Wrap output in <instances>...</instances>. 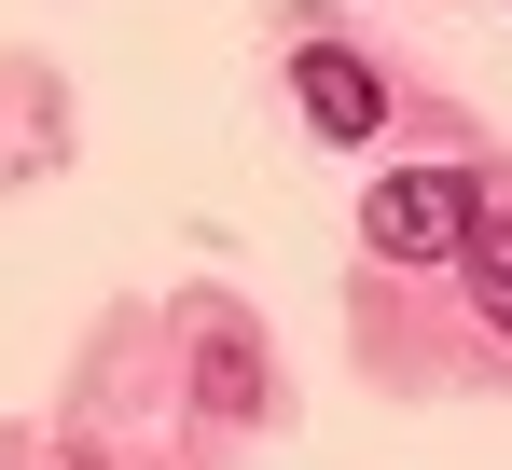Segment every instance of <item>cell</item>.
<instances>
[{
    "instance_id": "1",
    "label": "cell",
    "mask_w": 512,
    "mask_h": 470,
    "mask_svg": "<svg viewBox=\"0 0 512 470\" xmlns=\"http://www.w3.org/2000/svg\"><path fill=\"white\" fill-rule=\"evenodd\" d=\"M471 222H485V180H471V166H388V180L360 194V235H374L388 263H457Z\"/></svg>"
},
{
    "instance_id": "2",
    "label": "cell",
    "mask_w": 512,
    "mask_h": 470,
    "mask_svg": "<svg viewBox=\"0 0 512 470\" xmlns=\"http://www.w3.org/2000/svg\"><path fill=\"white\" fill-rule=\"evenodd\" d=\"M291 97H305V125H319V139H333V153H360V139H374V125H388V83L360 70V56H346V42H305V56H291Z\"/></svg>"
},
{
    "instance_id": "3",
    "label": "cell",
    "mask_w": 512,
    "mask_h": 470,
    "mask_svg": "<svg viewBox=\"0 0 512 470\" xmlns=\"http://www.w3.org/2000/svg\"><path fill=\"white\" fill-rule=\"evenodd\" d=\"M194 401H208V415H263V346L236 332V318L208 332V360H194Z\"/></svg>"
},
{
    "instance_id": "4",
    "label": "cell",
    "mask_w": 512,
    "mask_h": 470,
    "mask_svg": "<svg viewBox=\"0 0 512 470\" xmlns=\"http://www.w3.org/2000/svg\"><path fill=\"white\" fill-rule=\"evenodd\" d=\"M457 263H471V305L512 332V222H471V235H457Z\"/></svg>"
}]
</instances>
